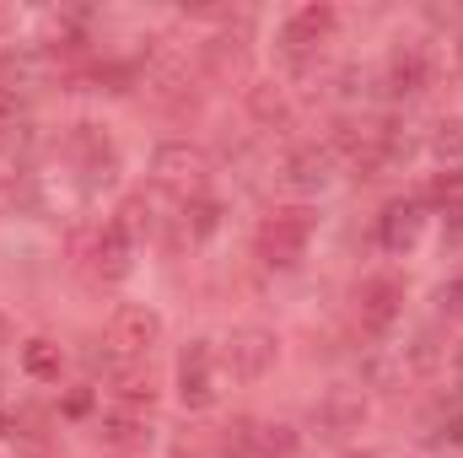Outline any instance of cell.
<instances>
[{
    "mask_svg": "<svg viewBox=\"0 0 463 458\" xmlns=\"http://www.w3.org/2000/svg\"><path fill=\"white\" fill-rule=\"evenodd\" d=\"M329 151L345 157L361 178H383V173H393L410 157V140L399 135L393 119H355V124H340V135H335Z\"/></svg>",
    "mask_w": 463,
    "mask_h": 458,
    "instance_id": "cell-1",
    "label": "cell"
},
{
    "mask_svg": "<svg viewBox=\"0 0 463 458\" xmlns=\"http://www.w3.org/2000/svg\"><path fill=\"white\" fill-rule=\"evenodd\" d=\"M318 237V211L313 205H275L253 227V253L264 270H297Z\"/></svg>",
    "mask_w": 463,
    "mask_h": 458,
    "instance_id": "cell-2",
    "label": "cell"
},
{
    "mask_svg": "<svg viewBox=\"0 0 463 458\" xmlns=\"http://www.w3.org/2000/svg\"><path fill=\"white\" fill-rule=\"evenodd\" d=\"M211 178H216V162L194 140H162L151 151V184H156V195H173L178 205L205 200L211 195Z\"/></svg>",
    "mask_w": 463,
    "mask_h": 458,
    "instance_id": "cell-3",
    "label": "cell"
},
{
    "mask_svg": "<svg viewBox=\"0 0 463 458\" xmlns=\"http://www.w3.org/2000/svg\"><path fill=\"white\" fill-rule=\"evenodd\" d=\"M71 253H76L71 264L81 270V281L98 286V291H103V286H118V281H129V270H135V237L118 227L114 216L81 232Z\"/></svg>",
    "mask_w": 463,
    "mask_h": 458,
    "instance_id": "cell-4",
    "label": "cell"
},
{
    "mask_svg": "<svg viewBox=\"0 0 463 458\" xmlns=\"http://www.w3.org/2000/svg\"><path fill=\"white\" fill-rule=\"evenodd\" d=\"M162 345V313L146 302H118L103 329V361H151Z\"/></svg>",
    "mask_w": 463,
    "mask_h": 458,
    "instance_id": "cell-5",
    "label": "cell"
},
{
    "mask_svg": "<svg viewBox=\"0 0 463 458\" xmlns=\"http://www.w3.org/2000/svg\"><path fill=\"white\" fill-rule=\"evenodd\" d=\"M335 33H340V11L324 5V0H313V5H297V11L280 22L275 49H280V60L307 65V60H318V54L335 43Z\"/></svg>",
    "mask_w": 463,
    "mask_h": 458,
    "instance_id": "cell-6",
    "label": "cell"
},
{
    "mask_svg": "<svg viewBox=\"0 0 463 458\" xmlns=\"http://www.w3.org/2000/svg\"><path fill=\"white\" fill-rule=\"evenodd\" d=\"M222 350L216 340H189L178 350V367H173V388H178V405L184 410H211L222 399Z\"/></svg>",
    "mask_w": 463,
    "mask_h": 458,
    "instance_id": "cell-7",
    "label": "cell"
},
{
    "mask_svg": "<svg viewBox=\"0 0 463 458\" xmlns=\"http://www.w3.org/2000/svg\"><path fill=\"white\" fill-rule=\"evenodd\" d=\"M65 157H71V173L81 178V195H98L118 178V146L103 124H71Z\"/></svg>",
    "mask_w": 463,
    "mask_h": 458,
    "instance_id": "cell-8",
    "label": "cell"
},
{
    "mask_svg": "<svg viewBox=\"0 0 463 458\" xmlns=\"http://www.w3.org/2000/svg\"><path fill=\"white\" fill-rule=\"evenodd\" d=\"M216 350H222V372H227L232 383H264V377L275 372V361H280L275 329H259V324L232 329Z\"/></svg>",
    "mask_w": 463,
    "mask_h": 458,
    "instance_id": "cell-9",
    "label": "cell"
},
{
    "mask_svg": "<svg viewBox=\"0 0 463 458\" xmlns=\"http://www.w3.org/2000/svg\"><path fill=\"white\" fill-rule=\"evenodd\" d=\"M431 81H437V54H431V43L399 38V43L388 49V60H383V87H388L393 98H420Z\"/></svg>",
    "mask_w": 463,
    "mask_h": 458,
    "instance_id": "cell-10",
    "label": "cell"
},
{
    "mask_svg": "<svg viewBox=\"0 0 463 458\" xmlns=\"http://www.w3.org/2000/svg\"><path fill=\"white\" fill-rule=\"evenodd\" d=\"M399 319H404V286L393 275H366L355 286V324H361V335L383 340V335H393Z\"/></svg>",
    "mask_w": 463,
    "mask_h": 458,
    "instance_id": "cell-11",
    "label": "cell"
},
{
    "mask_svg": "<svg viewBox=\"0 0 463 458\" xmlns=\"http://www.w3.org/2000/svg\"><path fill=\"white\" fill-rule=\"evenodd\" d=\"M426 222H431V211H426L420 195H399V200H388L383 216H377V248L393 253V259H404L410 248H420Z\"/></svg>",
    "mask_w": 463,
    "mask_h": 458,
    "instance_id": "cell-12",
    "label": "cell"
},
{
    "mask_svg": "<svg viewBox=\"0 0 463 458\" xmlns=\"http://www.w3.org/2000/svg\"><path fill=\"white\" fill-rule=\"evenodd\" d=\"M54 54L49 49H38V43H16V49H5L0 54V92L5 98H22V92H38L49 76H54Z\"/></svg>",
    "mask_w": 463,
    "mask_h": 458,
    "instance_id": "cell-13",
    "label": "cell"
},
{
    "mask_svg": "<svg viewBox=\"0 0 463 458\" xmlns=\"http://www.w3.org/2000/svg\"><path fill=\"white\" fill-rule=\"evenodd\" d=\"M335 151L329 146H297V151H286V162H280V184L291 189V195H324L329 184H335Z\"/></svg>",
    "mask_w": 463,
    "mask_h": 458,
    "instance_id": "cell-14",
    "label": "cell"
},
{
    "mask_svg": "<svg viewBox=\"0 0 463 458\" xmlns=\"http://www.w3.org/2000/svg\"><path fill=\"white\" fill-rule=\"evenodd\" d=\"M361 421H366V394L361 388H329L318 405H313V426L324 432V437H350V432H361Z\"/></svg>",
    "mask_w": 463,
    "mask_h": 458,
    "instance_id": "cell-15",
    "label": "cell"
},
{
    "mask_svg": "<svg viewBox=\"0 0 463 458\" xmlns=\"http://www.w3.org/2000/svg\"><path fill=\"white\" fill-rule=\"evenodd\" d=\"M98 437L114 443V448H146V437H151V410H146V405H103Z\"/></svg>",
    "mask_w": 463,
    "mask_h": 458,
    "instance_id": "cell-16",
    "label": "cell"
},
{
    "mask_svg": "<svg viewBox=\"0 0 463 458\" xmlns=\"http://www.w3.org/2000/svg\"><path fill=\"white\" fill-rule=\"evenodd\" d=\"M200 65H205V76H216V81L242 76V71H248V38H232V33L205 38V43H200Z\"/></svg>",
    "mask_w": 463,
    "mask_h": 458,
    "instance_id": "cell-17",
    "label": "cell"
},
{
    "mask_svg": "<svg viewBox=\"0 0 463 458\" xmlns=\"http://www.w3.org/2000/svg\"><path fill=\"white\" fill-rule=\"evenodd\" d=\"M426 211H437V216H448L453 227H463V167H442L431 184H426Z\"/></svg>",
    "mask_w": 463,
    "mask_h": 458,
    "instance_id": "cell-18",
    "label": "cell"
},
{
    "mask_svg": "<svg viewBox=\"0 0 463 458\" xmlns=\"http://www.w3.org/2000/svg\"><path fill=\"white\" fill-rule=\"evenodd\" d=\"M22 372H27L33 383H60V372H65V350H60V340H49V335L22 340Z\"/></svg>",
    "mask_w": 463,
    "mask_h": 458,
    "instance_id": "cell-19",
    "label": "cell"
},
{
    "mask_svg": "<svg viewBox=\"0 0 463 458\" xmlns=\"http://www.w3.org/2000/svg\"><path fill=\"white\" fill-rule=\"evenodd\" d=\"M302 437L286 421H253V458H297Z\"/></svg>",
    "mask_w": 463,
    "mask_h": 458,
    "instance_id": "cell-20",
    "label": "cell"
},
{
    "mask_svg": "<svg viewBox=\"0 0 463 458\" xmlns=\"http://www.w3.org/2000/svg\"><path fill=\"white\" fill-rule=\"evenodd\" d=\"M248 109L253 119H264V124H286V98H280V87H269V81H259V87H248Z\"/></svg>",
    "mask_w": 463,
    "mask_h": 458,
    "instance_id": "cell-21",
    "label": "cell"
},
{
    "mask_svg": "<svg viewBox=\"0 0 463 458\" xmlns=\"http://www.w3.org/2000/svg\"><path fill=\"white\" fill-rule=\"evenodd\" d=\"M431 151L442 157V167H463V119H442V124H437Z\"/></svg>",
    "mask_w": 463,
    "mask_h": 458,
    "instance_id": "cell-22",
    "label": "cell"
},
{
    "mask_svg": "<svg viewBox=\"0 0 463 458\" xmlns=\"http://www.w3.org/2000/svg\"><path fill=\"white\" fill-rule=\"evenodd\" d=\"M437 443L442 448H463V405H453V410H437Z\"/></svg>",
    "mask_w": 463,
    "mask_h": 458,
    "instance_id": "cell-23",
    "label": "cell"
},
{
    "mask_svg": "<svg viewBox=\"0 0 463 458\" xmlns=\"http://www.w3.org/2000/svg\"><path fill=\"white\" fill-rule=\"evenodd\" d=\"M442 308L463 319V275H458V281H448V291H442Z\"/></svg>",
    "mask_w": 463,
    "mask_h": 458,
    "instance_id": "cell-24",
    "label": "cell"
},
{
    "mask_svg": "<svg viewBox=\"0 0 463 458\" xmlns=\"http://www.w3.org/2000/svg\"><path fill=\"white\" fill-rule=\"evenodd\" d=\"M453 383H458V399H463V345H458V356H453Z\"/></svg>",
    "mask_w": 463,
    "mask_h": 458,
    "instance_id": "cell-25",
    "label": "cell"
},
{
    "mask_svg": "<svg viewBox=\"0 0 463 458\" xmlns=\"http://www.w3.org/2000/svg\"><path fill=\"white\" fill-rule=\"evenodd\" d=\"M11 340V324H5V313H0V345Z\"/></svg>",
    "mask_w": 463,
    "mask_h": 458,
    "instance_id": "cell-26",
    "label": "cell"
}]
</instances>
